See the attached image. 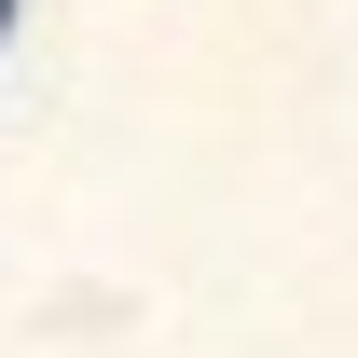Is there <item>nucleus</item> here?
I'll list each match as a JSON object with an SVG mask.
<instances>
[{
	"label": "nucleus",
	"mask_w": 358,
	"mask_h": 358,
	"mask_svg": "<svg viewBox=\"0 0 358 358\" xmlns=\"http://www.w3.org/2000/svg\"><path fill=\"white\" fill-rule=\"evenodd\" d=\"M0 14H14V0H0Z\"/></svg>",
	"instance_id": "obj_1"
}]
</instances>
